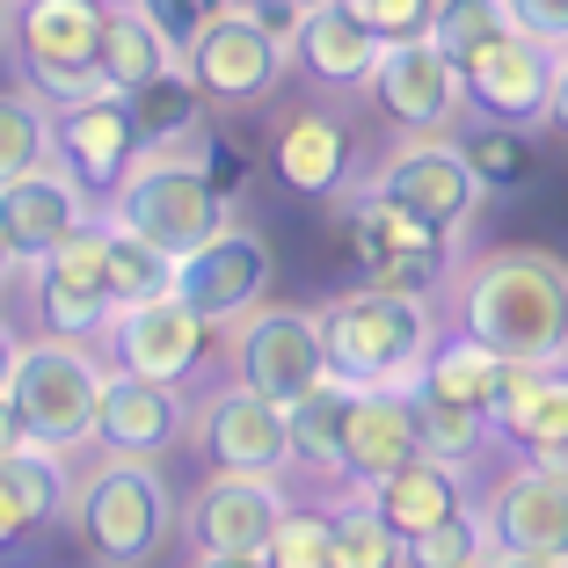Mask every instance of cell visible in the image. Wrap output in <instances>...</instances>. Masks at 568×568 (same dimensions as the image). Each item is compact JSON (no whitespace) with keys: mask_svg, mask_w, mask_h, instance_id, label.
I'll use <instances>...</instances> for the list:
<instances>
[{"mask_svg":"<svg viewBox=\"0 0 568 568\" xmlns=\"http://www.w3.org/2000/svg\"><path fill=\"white\" fill-rule=\"evenodd\" d=\"M459 328L510 365L568 357V263L554 248H488L459 277Z\"/></svg>","mask_w":568,"mask_h":568,"instance_id":"6da1fadb","label":"cell"},{"mask_svg":"<svg viewBox=\"0 0 568 568\" xmlns=\"http://www.w3.org/2000/svg\"><path fill=\"white\" fill-rule=\"evenodd\" d=\"M321 351H328V379L343 386H402L430 351V300L423 292H386V284H357L314 306Z\"/></svg>","mask_w":568,"mask_h":568,"instance_id":"7a4b0ae2","label":"cell"},{"mask_svg":"<svg viewBox=\"0 0 568 568\" xmlns=\"http://www.w3.org/2000/svg\"><path fill=\"white\" fill-rule=\"evenodd\" d=\"M226 204L234 197L204 175L190 146H146L102 212L118 219V226H132L139 241H153L168 263H183L197 241H212L226 226Z\"/></svg>","mask_w":568,"mask_h":568,"instance_id":"3957f363","label":"cell"},{"mask_svg":"<svg viewBox=\"0 0 568 568\" xmlns=\"http://www.w3.org/2000/svg\"><path fill=\"white\" fill-rule=\"evenodd\" d=\"M67 525L95 561H146L161 554L168 525V481L153 474V459H124V452H102L88 474H73L67 496Z\"/></svg>","mask_w":568,"mask_h":568,"instance_id":"277c9868","label":"cell"},{"mask_svg":"<svg viewBox=\"0 0 568 568\" xmlns=\"http://www.w3.org/2000/svg\"><path fill=\"white\" fill-rule=\"evenodd\" d=\"M102 8L110 0H8V59L22 67V88L59 102L95 95L102 81Z\"/></svg>","mask_w":568,"mask_h":568,"instance_id":"5b68a950","label":"cell"},{"mask_svg":"<svg viewBox=\"0 0 568 568\" xmlns=\"http://www.w3.org/2000/svg\"><path fill=\"white\" fill-rule=\"evenodd\" d=\"M343 248L357 255L365 284L423 292V300H430L437 284L452 277V263H459V234H445V226H430V219L402 212V204H386L379 190H365V183L343 197Z\"/></svg>","mask_w":568,"mask_h":568,"instance_id":"8992f818","label":"cell"},{"mask_svg":"<svg viewBox=\"0 0 568 568\" xmlns=\"http://www.w3.org/2000/svg\"><path fill=\"white\" fill-rule=\"evenodd\" d=\"M95 394H102L95 343H73V335H37V343H22L8 402L22 408L30 445H51V452L88 445V430H95Z\"/></svg>","mask_w":568,"mask_h":568,"instance_id":"52a82bcc","label":"cell"},{"mask_svg":"<svg viewBox=\"0 0 568 568\" xmlns=\"http://www.w3.org/2000/svg\"><path fill=\"white\" fill-rule=\"evenodd\" d=\"M277 510H284L277 474H234V467H212L197 488H190V503L175 510V532H183L190 561L241 568V561H270V532H277Z\"/></svg>","mask_w":568,"mask_h":568,"instance_id":"ba28073f","label":"cell"},{"mask_svg":"<svg viewBox=\"0 0 568 568\" xmlns=\"http://www.w3.org/2000/svg\"><path fill=\"white\" fill-rule=\"evenodd\" d=\"M183 67H190V81L204 88L212 110H255V102H270V88L284 81L292 51L255 22L248 0H219L212 16H204V30L183 44Z\"/></svg>","mask_w":568,"mask_h":568,"instance_id":"9c48e42d","label":"cell"},{"mask_svg":"<svg viewBox=\"0 0 568 568\" xmlns=\"http://www.w3.org/2000/svg\"><path fill=\"white\" fill-rule=\"evenodd\" d=\"M554 59H561V44L518 30V22H510L503 37H488L481 51H467V59H459V95H467V118L539 132V124H547V102H554Z\"/></svg>","mask_w":568,"mask_h":568,"instance_id":"30bf717a","label":"cell"},{"mask_svg":"<svg viewBox=\"0 0 568 568\" xmlns=\"http://www.w3.org/2000/svg\"><path fill=\"white\" fill-rule=\"evenodd\" d=\"M365 95L402 139H445L452 124H459V110H467L459 67H452L430 37H394V44H379V59H372V73H365Z\"/></svg>","mask_w":568,"mask_h":568,"instance_id":"8fae6325","label":"cell"},{"mask_svg":"<svg viewBox=\"0 0 568 568\" xmlns=\"http://www.w3.org/2000/svg\"><path fill=\"white\" fill-rule=\"evenodd\" d=\"M481 532L488 561H518V568H568V481L547 467H510L481 496Z\"/></svg>","mask_w":568,"mask_h":568,"instance_id":"7c38bea8","label":"cell"},{"mask_svg":"<svg viewBox=\"0 0 568 568\" xmlns=\"http://www.w3.org/2000/svg\"><path fill=\"white\" fill-rule=\"evenodd\" d=\"M234 379L292 408L328 379V351H321L314 306H255L234 321Z\"/></svg>","mask_w":568,"mask_h":568,"instance_id":"4fadbf2b","label":"cell"},{"mask_svg":"<svg viewBox=\"0 0 568 568\" xmlns=\"http://www.w3.org/2000/svg\"><path fill=\"white\" fill-rule=\"evenodd\" d=\"M219 321H204L183 292H161V300H139L110 321V365L139 372V379H161V386H183L204 372V357L219 351Z\"/></svg>","mask_w":568,"mask_h":568,"instance_id":"5bb4252c","label":"cell"},{"mask_svg":"<svg viewBox=\"0 0 568 568\" xmlns=\"http://www.w3.org/2000/svg\"><path fill=\"white\" fill-rule=\"evenodd\" d=\"M365 190H379L386 204H402V212L430 219V226H445V234H467L474 212H481V175L467 168V153L445 139H408V146H394L379 168L365 175Z\"/></svg>","mask_w":568,"mask_h":568,"instance_id":"9a60e30c","label":"cell"},{"mask_svg":"<svg viewBox=\"0 0 568 568\" xmlns=\"http://www.w3.org/2000/svg\"><path fill=\"white\" fill-rule=\"evenodd\" d=\"M139 153H146V139H139L132 102H124L118 88H95V95L59 102V110H51V161L67 168L95 204L118 197V183L132 175Z\"/></svg>","mask_w":568,"mask_h":568,"instance_id":"2e32d148","label":"cell"},{"mask_svg":"<svg viewBox=\"0 0 568 568\" xmlns=\"http://www.w3.org/2000/svg\"><path fill=\"white\" fill-rule=\"evenodd\" d=\"M30 306L44 335H73V343H110V284H102V219H88L73 241L30 263Z\"/></svg>","mask_w":568,"mask_h":568,"instance_id":"e0dca14e","label":"cell"},{"mask_svg":"<svg viewBox=\"0 0 568 568\" xmlns=\"http://www.w3.org/2000/svg\"><path fill=\"white\" fill-rule=\"evenodd\" d=\"M270 277H277V255H270V241L255 234V226H241V219H226L212 241H197V248L175 263V292H183L204 321H219V328H234L241 314H255V306L270 300Z\"/></svg>","mask_w":568,"mask_h":568,"instance_id":"ac0fdd59","label":"cell"},{"mask_svg":"<svg viewBox=\"0 0 568 568\" xmlns=\"http://www.w3.org/2000/svg\"><path fill=\"white\" fill-rule=\"evenodd\" d=\"M204 467H234V474H284L292 467V437H284V408L255 386H219L204 394L197 416H190Z\"/></svg>","mask_w":568,"mask_h":568,"instance_id":"d6986e66","label":"cell"},{"mask_svg":"<svg viewBox=\"0 0 568 568\" xmlns=\"http://www.w3.org/2000/svg\"><path fill=\"white\" fill-rule=\"evenodd\" d=\"M88 219H102V204L88 197V190L73 183L59 161L30 168V175H16V183H0V241H8V255H16V263L51 255L59 241L81 234Z\"/></svg>","mask_w":568,"mask_h":568,"instance_id":"ffe728a7","label":"cell"},{"mask_svg":"<svg viewBox=\"0 0 568 568\" xmlns=\"http://www.w3.org/2000/svg\"><path fill=\"white\" fill-rule=\"evenodd\" d=\"M183 402L175 386L161 379H139L124 365H102V394H95V430L88 445L95 452H124V459H161L175 437H183Z\"/></svg>","mask_w":568,"mask_h":568,"instance_id":"44dd1931","label":"cell"},{"mask_svg":"<svg viewBox=\"0 0 568 568\" xmlns=\"http://www.w3.org/2000/svg\"><path fill=\"white\" fill-rule=\"evenodd\" d=\"M351 161H357V139L328 110H284L277 132H270V175L306 204L343 197L351 190Z\"/></svg>","mask_w":568,"mask_h":568,"instance_id":"7402d4cb","label":"cell"},{"mask_svg":"<svg viewBox=\"0 0 568 568\" xmlns=\"http://www.w3.org/2000/svg\"><path fill=\"white\" fill-rule=\"evenodd\" d=\"M416 394L402 386H357L351 394V430H343V481L372 488L379 474H394L402 459H416Z\"/></svg>","mask_w":568,"mask_h":568,"instance_id":"603a6c76","label":"cell"},{"mask_svg":"<svg viewBox=\"0 0 568 568\" xmlns=\"http://www.w3.org/2000/svg\"><path fill=\"white\" fill-rule=\"evenodd\" d=\"M365 503L408 539V547H416L423 532H437L445 518L467 510V467H445V459L416 452V459H402L394 474H379V481L365 488Z\"/></svg>","mask_w":568,"mask_h":568,"instance_id":"cb8c5ba5","label":"cell"},{"mask_svg":"<svg viewBox=\"0 0 568 568\" xmlns=\"http://www.w3.org/2000/svg\"><path fill=\"white\" fill-rule=\"evenodd\" d=\"M292 67L306 73L314 88H328V95H343V88H365L372 59H379V37L365 30V22L351 16V8H335V0H314L300 16V30H292Z\"/></svg>","mask_w":568,"mask_h":568,"instance_id":"d4e9b609","label":"cell"},{"mask_svg":"<svg viewBox=\"0 0 568 568\" xmlns=\"http://www.w3.org/2000/svg\"><path fill=\"white\" fill-rule=\"evenodd\" d=\"M503 372H510L503 351H488L481 335H467V328H452V335H430V351H423V365L408 372V379H416L423 394L488 408V402H496V386H503Z\"/></svg>","mask_w":568,"mask_h":568,"instance_id":"484cf974","label":"cell"},{"mask_svg":"<svg viewBox=\"0 0 568 568\" xmlns=\"http://www.w3.org/2000/svg\"><path fill=\"white\" fill-rule=\"evenodd\" d=\"M351 394L357 386L321 379L314 394L284 408V437H292V467L321 474V481H343V430H351Z\"/></svg>","mask_w":568,"mask_h":568,"instance_id":"4316f807","label":"cell"},{"mask_svg":"<svg viewBox=\"0 0 568 568\" xmlns=\"http://www.w3.org/2000/svg\"><path fill=\"white\" fill-rule=\"evenodd\" d=\"M175 59H183V51L168 44V30L139 0H110V8H102V81L118 88V95L139 88V81H153V73L175 67Z\"/></svg>","mask_w":568,"mask_h":568,"instance_id":"83f0119b","label":"cell"},{"mask_svg":"<svg viewBox=\"0 0 568 568\" xmlns=\"http://www.w3.org/2000/svg\"><path fill=\"white\" fill-rule=\"evenodd\" d=\"M124 102H132V124H139V139L146 146H190V139L204 132V88L190 81V67L175 59V67H161L153 81H139V88H124Z\"/></svg>","mask_w":568,"mask_h":568,"instance_id":"f1b7e54d","label":"cell"},{"mask_svg":"<svg viewBox=\"0 0 568 568\" xmlns=\"http://www.w3.org/2000/svg\"><path fill=\"white\" fill-rule=\"evenodd\" d=\"M102 284H110V306H139V300H161V292H175V263H168L153 241H139L132 226H118V219L102 212Z\"/></svg>","mask_w":568,"mask_h":568,"instance_id":"f546056e","label":"cell"},{"mask_svg":"<svg viewBox=\"0 0 568 568\" xmlns=\"http://www.w3.org/2000/svg\"><path fill=\"white\" fill-rule=\"evenodd\" d=\"M408 394H416V437H423V452H430V459H445V467H474V459L496 445L488 408L445 402V394H423L416 379H408Z\"/></svg>","mask_w":568,"mask_h":568,"instance_id":"4dcf8cb0","label":"cell"},{"mask_svg":"<svg viewBox=\"0 0 568 568\" xmlns=\"http://www.w3.org/2000/svg\"><path fill=\"white\" fill-rule=\"evenodd\" d=\"M44 161H51V102L0 88V183H16V175H30Z\"/></svg>","mask_w":568,"mask_h":568,"instance_id":"1f68e13d","label":"cell"},{"mask_svg":"<svg viewBox=\"0 0 568 568\" xmlns=\"http://www.w3.org/2000/svg\"><path fill=\"white\" fill-rule=\"evenodd\" d=\"M503 30H510V8H503V0H430V22H423V37L445 51L452 67H459L467 51H481L488 37H503Z\"/></svg>","mask_w":568,"mask_h":568,"instance_id":"d6a6232c","label":"cell"},{"mask_svg":"<svg viewBox=\"0 0 568 568\" xmlns=\"http://www.w3.org/2000/svg\"><path fill=\"white\" fill-rule=\"evenodd\" d=\"M452 146L467 153V168L481 175V190H510V183H525V175H532V146H525L518 124H488V118H474V132H459Z\"/></svg>","mask_w":568,"mask_h":568,"instance_id":"836d02e7","label":"cell"},{"mask_svg":"<svg viewBox=\"0 0 568 568\" xmlns=\"http://www.w3.org/2000/svg\"><path fill=\"white\" fill-rule=\"evenodd\" d=\"M402 561H408V539L372 503L335 510V568H402Z\"/></svg>","mask_w":568,"mask_h":568,"instance_id":"e575fe53","label":"cell"},{"mask_svg":"<svg viewBox=\"0 0 568 568\" xmlns=\"http://www.w3.org/2000/svg\"><path fill=\"white\" fill-rule=\"evenodd\" d=\"M270 561L277 568H335V510H277L270 532Z\"/></svg>","mask_w":568,"mask_h":568,"instance_id":"d590c367","label":"cell"},{"mask_svg":"<svg viewBox=\"0 0 568 568\" xmlns=\"http://www.w3.org/2000/svg\"><path fill=\"white\" fill-rule=\"evenodd\" d=\"M408 561L423 568H467V561H488V532H481V510H459V518H445L437 532H423L416 547H408Z\"/></svg>","mask_w":568,"mask_h":568,"instance_id":"8d00e7d4","label":"cell"},{"mask_svg":"<svg viewBox=\"0 0 568 568\" xmlns=\"http://www.w3.org/2000/svg\"><path fill=\"white\" fill-rule=\"evenodd\" d=\"M335 8H351L379 44H394V37H423V22H430V0H335Z\"/></svg>","mask_w":568,"mask_h":568,"instance_id":"74e56055","label":"cell"},{"mask_svg":"<svg viewBox=\"0 0 568 568\" xmlns=\"http://www.w3.org/2000/svg\"><path fill=\"white\" fill-rule=\"evenodd\" d=\"M139 8H146V16H153V22H161V30H168V44L183 51L190 37L204 30V16H212L219 0H139Z\"/></svg>","mask_w":568,"mask_h":568,"instance_id":"f35d334b","label":"cell"},{"mask_svg":"<svg viewBox=\"0 0 568 568\" xmlns=\"http://www.w3.org/2000/svg\"><path fill=\"white\" fill-rule=\"evenodd\" d=\"M197 168L204 175H212L219 190H226V197H241V183H248V161H241V146H226V139H212V132H197Z\"/></svg>","mask_w":568,"mask_h":568,"instance_id":"ab89813d","label":"cell"},{"mask_svg":"<svg viewBox=\"0 0 568 568\" xmlns=\"http://www.w3.org/2000/svg\"><path fill=\"white\" fill-rule=\"evenodd\" d=\"M37 532V518H30V503L16 496V481H8V474H0V554L8 547H22V539Z\"/></svg>","mask_w":568,"mask_h":568,"instance_id":"60d3db41","label":"cell"},{"mask_svg":"<svg viewBox=\"0 0 568 568\" xmlns=\"http://www.w3.org/2000/svg\"><path fill=\"white\" fill-rule=\"evenodd\" d=\"M518 459H532V467H547V474H561V481H568V430H561V437H539V445H525Z\"/></svg>","mask_w":568,"mask_h":568,"instance_id":"b9f144b4","label":"cell"},{"mask_svg":"<svg viewBox=\"0 0 568 568\" xmlns=\"http://www.w3.org/2000/svg\"><path fill=\"white\" fill-rule=\"evenodd\" d=\"M547 124H554V132H568V44H561V59H554V102H547Z\"/></svg>","mask_w":568,"mask_h":568,"instance_id":"7bdbcfd3","label":"cell"},{"mask_svg":"<svg viewBox=\"0 0 568 568\" xmlns=\"http://www.w3.org/2000/svg\"><path fill=\"white\" fill-rule=\"evenodd\" d=\"M22 445H30V430H22V408L0 394V459H8V452H22Z\"/></svg>","mask_w":568,"mask_h":568,"instance_id":"ee69618b","label":"cell"},{"mask_svg":"<svg viewBox=\"0 0 568 568\" xmlns=\"http://www.w3.org/2000/svg\"><path fill=\"white\" fill-rule=\"evenodd\" d=\"M16 357H22V335L0 321V394H8V379H16Z\"/></svg>","mask_w":568,"mask_h":568,"instance_id":"f6af8a7d","label":"cell"},{"mask_svg":"<svg viewBox=\"0 0 568 568\" xmlns=\"http://www.w3.org/2000/svg\"><path fill=\"white\" fill-rule=\"evenodd\" d=\"M8 277H16V255H8V241H0V292H8Z\"/></svg>","mask_w":568,"mask_h":568,"instance_id":"bcb514c9","label":"cell"},{"mask_svg":"<svg viewBox=\"0 0 568 568\" xmlns=\"http://www.w3.org/2000/svg\"><path fill=\"white\" fill-rule=\"evenodd\" d=\"M0 51H8V0H0Z\"/></svg>","mask_w":568,"mask_h":568,"instance_id":"7dc6e473","label":"cell"},{"mask_svg":"<svg viewBox=\"0 0 568 568\" xmlns=\"http://www.w3.org/2000/svg\"><path fill=\"white\" fill-rule=\"evenodd\" d=\"M561 8H568V0H561Z\"/></svg>","mask_w":568,"mask_h":568,"instance_id":"c3c4849f","label":"cell"}]
</instances>
